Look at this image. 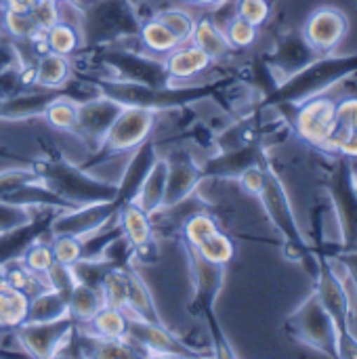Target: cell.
I'll list each match as a JSON object with an SVG mask.
<instances>
[{
	"instance_id": "cell-49",
	"label": "cell",
	"mask_w": 357,
	"mask_h": 359,
	"mask_svg": "<svg viewBox=\"0 0 357 359\" xmlns=\"http://www.w3.org/2000/svg\"><path fill=\"white\" fill-rule=\"evenodd\" d=\"M40 34H44L50 25H55L59 21V6H57V0H38L36 6L29 11Z\"/></svg>"
},
{
	"instance_id": "cell-54",
	"label": "cell",
	"mask_w": 357,
	"mask_h": 359,
	"mask_svg": "<svg viewBox=\"0 0 357 359\" xmlns=\"http://www.w3.org/2000/svg\"><path fill=\"white\" fill-rule=\"evenodd\" d=\"M185 2L187 4H194V6H219L225 0H185Z\"/></svg>"
},
{
	"instance_id": "cell-48",
	"label": "cell",
	"mask_w": 357,
	"mask_h": 359,
	"mask_svg": "<svg viewBox=\"0 0 357 359\" xmlns=\"http://www.w3.org/2000/svg\"><path fill=\"white\" fill-rule=\"evenodd\" d=\"M44 284L48 286V288H53V290H57V292H61V294H69L72 292V288H74V284H76V280H74V273H72V267H67V265H61V263H53V267L44 273Z\"/></svg>"
},
{
	"instance_id": "cell-52",
	"label": "cell",
	"mask_w": 357,
	"mask_h": 359,
	"mask_svg": "<svg viewBox=\"0 0 357 359\" xmlns=\"http://www.w3.org/2000/svg\"><path fill=\"white\" fill-rule=\"evenodd\" d=\"M326 255H332L337 257L345 267L347 271L351 273V280H353V286H356V305H353V320L357 324V248H351V250H330V248H318Z\"/></svg>"
},
{
	"instance_id": "cell-51",
	"label": "cell",
	"mask_w": 357,
	"mask_h": 359,
	"mask_svg": "<svg viewBox=\"0 0 357 359\" xmlns=\"http://www.w3.org/2000/svg\"><path fill=\"white\" fill-rule=\"evenodd\" d=\"M337 120L339 124H343L345 128L357 130V97L356 95H347L343 99L337 101Z\"/></svg>"
},
{
	"instance_id": "cell-47",
	"label": "cell",
	"mask_w": 357,
	"mask_h": 359,
	"mask_svg": "<svg viewBox=\"0 0 357 359\" xmlns=\"http://www.w3.org/2000/svg\"><path fill=\"white\" fill-rule=\"evenodd\" d=\"M40 181L36 168H11L0 172V200H4L11 191L19 189L25 183Z\"/></svg>"
},
{
	"instance_id": "cell-38",
	"label": "cell",
	"mask_w": 357,
	"mask_h": 359,
	"mask_svg": "<svg viewBox=\"0 0 357 359\" xmlns=\"http://www.w3.org/2000/svg\"><path fill=\"white\" fill-rule=\"evenodd\" d=\"M90 358H101V359H133L137 355H141L137 351V345L130 339H95L90 337Z\"/></svg>"
},
{
	"instance_id": "cell-27",
	"label": "cell",
	"mask_w": 357,
	"mask_h": 359,
	"mask_svg": "<svg viewBox=\"0 0 357 359\" xmlns=\"http://www.w3.org/2000/svg\"><path fill=\"white\" fill-rule=\"evenodd\" d=\"M72 78V63L69 57L44 50L40 59L36 61V69L32 74V84L38 88H65V84Z\"/></svg>"
},
{
	"instance_id": "cell-24",
	"label": "cell",
	"mask_w": 357,
	"mask_h": 359,
	"mask_svg": "<svg viewBox=\"0 0 357 359\" xmlns=\"http://www.w3.org/2000/svg\"><path fill=\"white\" fill-rule=\"evenodd\" d=\"M156 156L158 154H156V147H154L151 137L133 151V158H130V162H128V166H126L120 183H116L118 185V198L116 200H118L120 206L126 204V202H130V200H135V194H137L141 181L145 179L149 166L154 164Z\"/></svg>"
},
{
	"instance_id": "cell-31",
	"label": "cell",
	"mask_w": 357,
	"mask_h": 359,
	"mask_svg": "<svg viewBox=\"0 0 357 359\" xmlns=\"http://www.w3.org/2000/svg\"><path fill=\"white\" fill-rule=\"evenodd\" d=\"M67 305H69V318L76 324H88L95 318V313L103 307V297L101 290L76 282L72 292L67 294Z\"/></svg>"
},
{
	"instance_id": "cell-10",
	"label": "cell",
	"mask_w": 357,
	"mask_h": 359,
	"mask_svg": "<svg viewBox=\"0 0 357 359\" xmlns=\"http://www.w3.org/2000/svg\"><path fill=\"white\" fill-rule=\"evenodd\" d=\"M295 114L290 116L292 128L301 141L318 149L328 147L339 120H337V101L328 95H314L301 103H295Z\"/></svg>"
},
{
	"instance_id": "cell-45",
	"label": "cell",
	"mask_w": 357,
	"mask_h": 359,
	"mask_svg": "<svg viewBox=\"0 0 357 359\" xmlns=\"http://www.w3.org/2000/svg\"><path fill=\"white\" fill-rule=\"evenodd\" d=\"M38 210L42 208H25V206H17V204H8L0 200V233L29 223L38 215Z\"/></svg>"
},
{
	"instance_id": "cell-9",
	"label": "cell",
	"mask_w": 357,
	"mask_h": 359,
	"mask_svg": "<svg viewBox=\"0 0 357 359\" xmlns=\"http://www.w3.org/2000/svg\"><path fill=\"white\" fill-rule=\"evenodd\" d=\"M326 187L341 229V250L357 248V189L351 160L343 156L335 158V164L326 177Z\"/></svg>"
},
{
	"instance_id": "cell-53",
	"label": "cell",
	"mask_w": 357,
	"mask_h": 359,
	"mask_svg": "<svg viewBox=\"0 0 357 359\" xmlns=\"http://www.w3.org/2000/svg\"><path fill=\"white\" fill-rule=\"evenodd\" d=\"M38 0H2V11H15V13H29L36 6Z\"/></svg>"
},
{
	"instance_id": "cell-14",
	"label": "cell",
	"mask_w": 357,
	"mask_h": 359,
	"mask_svg": "<svg viewBox=\"0 0 357 359\" xmlns=\"http://www.w3.org/2000/svg\"><path fill=\"white\" fill-rule=\"evenodd\" d=\"M74 330L76 322L72 318H63L55 322H23L13 330V334L27 355L48 359L59 355L63 343Z\"/></svg>"
},
{
	"instance_id": "cell-43",
	"label": "cell",
	"mask_w": 357,
	"mask_h": 359,
	"mask_svg": "<svg viewBox=\"0 0 357 359\" xmlns=\"http://www.w3.org/2000/svg\"><path fill=\"white\" fill-rule=\"evenodd\" d=\"M223 32H225V36H227L231 48H236V50L250 48V46L257 42V38H259V27H255L252 23L244 21V19L238 17V15H234V17L227 21V25L223 27Z\"/></svg>"
},
{
	"instance_id": "cell-12",
	"label": "cell",
	"mask_w": 357,
	"mask_h": 359,
	"mask_svg": "<svg viewBox=\"0 0 357 359\" xmlns=\"http://www.w3.org/2000/svg\"><path fill=\"white\" fill-rule=\"evenodd\" d=\"M347 32H349L347 15L341 8L326 4V6H318L316 11L309 13V17L303 23L301 36H303L305 44L318 57H326L339 48V44L345 40Z\"/></svg>"
},
{
	"instance_id": "cell-22",
	"label": "cell",
	"mask_w": 357,
	"mask_h": 359,
	"mask_svg": "<svg viewBox=\"0 0 357 359\" xmlns=\"http://www.w3.org/2000/svg\"><path fill=\"white\" fill-rule=\"evenodd\" d=\"M162 65L168 76V82L170 80H189V78H196L202 72H206L213 65V59L202 48H198L194 42L191 44L183 42L177 48H173L168 55H164Z\"/></svg>"
},
{
	"instance_id": "cell-26",
	"label": "cell",
	"mask_w": 357,
	"mask_h": 359,
	"mask_svg": "<svg viewBox=\"0 0 357 359\" xmlns=\"http://www.w3.org/2000/svg\"><path fill=\"white\" fill-rule=\"evenodd\" d=\"M124 280H126V316L162 324L156 303H154V297H151L147 284L143 282V278L135 269L124 267Z\"/></svg>"
},
{
	"instance_id": "cell-34",
	"label": "cell",
	"mask_w": 357,
	"mask_h": 359,
	"mask_svg": "<svg viewBox=\"0 0 357 359\" xmlns=\"http://www.w3.org/2000/svg\"><path fill=\"white\" fill-rule=\"evenodd\" d=\"M44 48L63 57H72L82 46V32L65 21H57L44 34Z\"/></svg>"
},
{
	"instance_id": "cell-2",
	"label": "cell",
	"mask_w": 357,
	"mask_h": 359,
	"mask_svg": "<svg viewBox=\"0 0 357 359\" xmlns=\"http://www.w3.org/2000/svg\"><path fill=\"white\" fill-rule=\"evenodd\" d=\"M88 82L105 97L118 101L120 105H135V107H147L154 111L168 109V107H181L187 103H194L210 88L206 86H189V88H170L168 84H143V82H133V80H122V78H109V80H99V78H88Z\"/></svg>"
},
{
	"instance_id": "cell-15",
	"label": "cell",
	"mask_w": 357,
	"mask_h": 359,
	"mask_svg": "<svg viewBox=\"0 0 357 359\" xmlns=\"http://www.w3.org/2000/svg\"><path fill=\"white\" fill-rule=\"evenodd\" d=\"M137 347L143 349L145 355H162V358H196V353L189 345L179 341L164 324L147 322L141 318L128 316V334Z\"/></svg>"
},
{
	"instance_id": "cell-28",
	"label": "cell",
	"mask_w": 357,
	"mask_h": 359,
	"mask_svg": "<svg viewBox=\"0 0 357 359\" xmlns=\"http://www.w3.org/2000/svg\"><path fill=\"white\" fill-rule=\"evenodd\" d=\"M63 318H69V305L65 294L53 288H42L29 297L25 322H55Z\"/></svg>"
},
{
	"instance_id": "cell-4",
	"label": "cell",
	"mask_w": 357,
	"mask_h": 359,
	"mask_svg": "<svg viewBox=\"0 0 357 359\" xmlns=\"http://www.w3.org/2000/svg\"><path fill=\"white\" fill-rule=\"evenodd\" d=\"M316 276H318V286L316 292L324 305V309L328 311L335 328H337V337H339V358L343 359H357V339L351 332V320H353V305H351V297L345 290L343 282L339 280V276L332 269L330 259L322 252L316 250Z\"/></svg>"
},
{
	"instance_id": "cell-32",
	"label": "cell",
	"mask_w": 357,
	"mask_h": 359,
	"mask_svg": "<svg viewBox=\"0 0 357 359\" xmlns=\"http://www.w3.org/2000/svg\"><path fill=\"white\" fill-rule=\"evenodd\" d=\"M90 337L95 339H126L128 334V316L118 307L103 305L95 318L88 322Z\"/></svg>"
},
{
	"instance_id": "cell-50",
	"label": "cell",
	"mask_w": 357,
	"mask_h": 359,
	"mask_svg": "<svg viewBox=\"0 0 357 359\" xmlns=\"http://www.w3.org/2000/svg\"><path fill=\"white\" fill-rule=\"evenodd\" d=\"M265 158H267V156L263 154L261 160H259V164L246 168V170L238 177L240 187H242L246 194H250V196H259V191H261V187H263V181H265Z\"/></svg>"
},
{
	"instance_id": "cell-3",
	"label": "cell",
	"mask_w": 357,
	"mask_h": 359,
	"mask_svg": "<svg viewBox=\"0 0 357 359\" xmlns=\"http://www.w3.org/2000/svg\"><path fill=\"white\" fill-rule=\"evenodd\" d=\"M36 172L42 185H46L50 191H55L59 198H63L74 206L90 204V202H107L118 198L116 183L95 179L86 175L84 168L74 166L72 162L65 160L44 162L36 168Z\"/></svg>"
},
{
	"instance_id": "cell-55",
	"label": "cell",
	"mask_w": 357,
	"mask_h": 359,
	"mask_svg": "<svg viewBox=\"0 0 357 359\" xmlns=\"http://www.w3.org/2000/svg\"><path fill=\"white\" fill-rule=\"evenodd\" d=\"M356 189H357V175H356Z\"/></svg>"
},
{
	"instance_id": "cell-19",
	"label": "cell",
	"mask_w": 357,
	"mask_h": 359,
	"mask_svg": "<svg viewBox=\"0 0 357 359\" xmlns=\"http://www.w3.org/2000/svg\"><path fill=\"white\" fill-rule=\"evenodd\" d=\"M107 65H112L118 72V78L122 80H133V82H143V84H168V76L164 72L162 61L154 63L147 57H139L133 53H120V50H107L101 55Z\"/></svg>"
},
{
	"instance_id": "cell-46",
	"label": "cell",
	"mask_w": 357,
	"mask_h": 359,
	"mask_svg": "<svg viewBox=\"0 0 357 359\" xmlns=\"http://www.w3.org/2000/svg\"><path fill=\"white\" fill-rule=\"evenodd\" d=\"M236 15L252 23L255 27H261L271 17V2L269 0H238Z\"/></svg>"
},
{
	"instance_id": "cell-36",
	"label": "cell",
	"mask_w": 357,
	"mask_h": 359,
	"mask_svg": "<svg viewBox=\"0 0 357 359\" xmlns=\"http://www.w3.org/2000/svg\"><path fill=\"white\" fill-rule=\"evenodd\" d=\"M219 229H221L219 223L206 210H200V212L189 215L181 223V227H179V231L183 236V242H185V248H198L206 238H210Z\"/></svg>"
},
{
	"instance_id": "cell-29",
	"label": "cell",
	"mask_w": 357,
	"mask_h": 359,
	"mask_svg": "<svg viewBox=\"0 0 357 359\" xmlns=\"http://www.w3.org/2000/svg\"><path fill=\"white\" fill-rule=\"evenodd\" d=\"M29 294L0 278V330H15L27 320Z\"/></svg>"
},
{
	"instance_id": "cell-41",
	"label": "cell",
	"mask_w": 357,
	"mask_h": 359,
	"mask_svg": "<svg viewBox=\"0 0 357 359\" xmlns=\"http://www.w3.org/2000/svg\"><path fill=\"white\" fill-rule=\"evenodd\" d=\"M177 38L179 42H189L191 40V34H194V27H196V19L189 11H183V8H164L156 15Z\"/></svg>"
},
{
	"instance_id": "cell-23",
	"label": "cell",
	"mask_w": 357,
	"mask_h": 359,
	"mask_svg": "<svg viewBox=\"0 0 357 359\" xmlns=\"http://www.w3.org/2000/svg\"><path fill=\"white\" fill-rule=\"evenodd\" d=\"M118 223L122 229V238L128 242L130 250L141 252L151 246L154 240V219L145 212L137 202H126L118 210Z\"/></svg>"
},
{
	"instance_id": "cell-16",
	"label": "cell",
	"mask_w": 357,
	"mask_h": 359,
	"mask_svg": "<svg viewBox=\"0 0 357 359\" xmlns=\"http://www.w3.org/2000/svg\"><path fill=\"white\" fill-rule=\"evenodd\" d=\"M122 107L124 105H120L118 101H114V99H109V97H105L101 93L97 97H90V99L78 103L76 135H80L93 147H99L105 133L114 124L116 116L122 111Z\"/></svg>"
},
{
	"instance_id": "cell-44",
	"label": "cell",
	"mask_w": 357,
	"mask_h": 359,
	"mask_svg": "<svg viewBox=\"0 0 357 359\" xmlns=\"http://www.w3.org/2000/svg\"><path fill=\"white\" fill-rule=\"evenodd\" d=\"M50 250L57 263L72 267L74 263H78L82 259V240L76 236H50Z\"/></svg>"
},
{
	"instance_id": "cell-40",
	"label": "cell",
	"mask_w": 357,
	"mask_h": 359,
	"mask_svg": "<svg viewBox=\"0 0 357 359\" xmlns=\"http://www.w3.org/2000/svg\"><path fill=\"white\" fill-rule=\"evenodd\" d=\"M0 23L8 36L15 40H34L40 29L32 17V13H15V11H2L0 13Z\"/></svg>"
},
{
	"instance_id": "cell-11",
	"label": "cell",
	"mask_w": 357,
	"mask_h": 359,
	"mask_svg": "<svg viewBox=\"0 0 357 359\" xmlns=\"http://www.w3.org/2000/svg\"><path fill=\"white\" fill-rule=\"evenodd\" d=\"M156 124V111L147 107L124 105L122 111L116 116L114 124L105 133L99 149L103 154H124L135 151L141 143L151 137Z\"/></svg>"
},
{
	"instance_id": "cell-42",
	"label": "cell",
	"mask_w": 357,
	"mask_h": 359,
	"mask_svg": "<svg viewBox=\"0 0 357 359\" xmlns=\"http://www.w3.org/2000/svg\"><path fill=\"white\" fill-rule=\"evenodd\" d=\"M101 297H103V305L109 307H118L122 311H126V280H124V267H116L112 269L103 284H101Z\"/></svg>"
},
{
	"instance_id": "cell-20",
	"label": "cell",
	"mask_w": 357,
	"mask_h": 359,
	"mask_svg": "<svg viewBox=\"0 0 357 359\" xmlns=\"http://www.w3.org/2000/svg\"><path fill=\"white\" fill-rule=\"evenodd\" d=\"M263 147L252 141L240 147H231V149H223V154H219L217 158H210L206 164H202V177H229V179H238L246 168L259 164L261 156H263Z\"/></svg>"
},
{
	"instance_id": "cell-39",
	"label": "cell",
	"mask_w": 357,
	"mask_h": 359,
	"mask_svg": "<svg viewBox=\"0 0 357 359\" xmlns=\"http://www.w3.org/2000/svg\"><path fill=\"white\" fill-rule=\"evenodd\" d=\"M19 263L36 278H44V273L53 267L55 263V257H53V250H50V244L48 242H42V240H36L34 244H29L23 255L19 257Z\"/></svg>"
},
{
	"instance_id": "cell-6",
	"label": "cell",
	"mask_w": 357,
	"mask_h": 359,
	"mask_svg": "<svg viewBox=\"0 0 357 359\" xmlns=\"http://www.w3.org/2000/svg\"><path fill=\"white\" fill-rule=\"evenodd\" d=\"M82 13V44H107L116 38L139 34L141 27L128 0H88Z\"/></svg>"
},
{
	"instance_id": "cell-8",
	"label": "cell",
	"mask_w": 357,
	"mask_h": 359,
	"mask_svg": "<svg viewBox=\"0 0 357 359\" xmlns=\"http://www.w3.org/2000/svg\"><path fill=\"white\" fill-rule=\"evenodd\" d=\"M286 328L297 341L305 343L307 347H311L328 358H339L337 328H335L328 311L324 309L318 292L309 294L303 301V305L288 318Z\"/></svg>"
},
{
	"instance_id": "cell-33",
	"label": "cell",
	"mask_w": 357,
	"mask_h": 359,
	"mask_svg": "<svg viewBox=\"0 0 357 359\" xmlns=\"http://www.w3.org/2000/svg\"><path fill=\"white\" fill-rule=\"evenodd\" d=\"M139 38L143 42V46L151 53V55H168L173 48H177L181 42L179 38L158 19V17H151L147 21L141 23L139 27Z\"/></svg>"
},
{
	"instance_id": "cell-5",
	"label": "cell",
	"mask_w": 357,
	"mask_h": 359,
	"mask_svg": "<svg viewBox=\"0 0 357 359\" xmlns=\"http://www.w3.org/2000/svg\"><path fill=\"white\" fill-rule=\"evenodd\" d=\"M257 198L261 200L274 227L282 233L284 244L290 250V257L305 261L309 267H311V263L316 265V252H314V248L307 246V242L299 229L297 217L292 212V204L286 194V187L280 181V177L276 175V170L271 168L267 158H265V181H263V187Z\"/></svg>"
},
{
	"instance_id": "cell-18",
	"label": "cell",
	"mask_w": 357,
	"mask_h": 359,
	"mask_svg": "<svg viewBox=\"0 0 357 359\" xmlns=\"http://www.w3.org/2000/svg\"><path fill=\"white\" fill-rule=\"evenodd\" d=\"M55 212H57L55 208H42L29 223L0 233V267L11 261H17L29 244L46 236Z\"/></svg>"
},
{
	"instance_id": "cell-13",
	"label": "cell",
	"mask_w": 357,
	"mask_h": 359,
	"mask_svg": "<svg viewBox=\"0 0 357 359\" xmlns=\"http://www.w3.org/2000/svg\"><path fill=\"white\" fill-rule=\"evenodd\" d=\"M120 204L118 200H107V202H90V204H80L69 210H57L50 219L48 225V236H76L84 238L103 225H107L112 219L118 217Z\"/></svg>"
},
{
	"instance_id": "cell-17",
	"label": "cell",
	"mask_w": 357,
	"mask_h": 359,
	"mask_svg": "<svg viewBox=\"0 0 357 359\" xmlns=\"http://www.w3.org/2000/svg\"><path fill=\"white\" fill-rule=\"evenodd\" d=\"M166 162H168V175H166V191H164L162 208L179 204L181 200L189 198L198 189L200 181L204 179L202 166L191 158L187 149L181 147L173 149L166 156Z\"/></svg>"
},
{
	"instance_id": "cell-30",
	"label": "cell",
	"mask_w": 357,
	"mask_h": 359,
	"mask_svg": "<svg viewBox=\"0 0 357 359\" xmlns=\"http://www.w3.org/2000/svg\"><path fill=\"white\" fill-rule=\"evenodd\" d=\"M198 48H202L213 61L217 59H223L227 57L234 48L223 32V27L208 19V17H202V19H196V27H194V34H191V40Z\"/></svg>"
},
{
	"instance_id": "cell-25",
	"label": "cell",
	"mask_w": 357,
	"mask_h": 359,
	"mask_svg": "<svg viewBox=\"0 0 357 359\" xmlns=\"http://www.w3.org/2000/svg\"><path fill=\"white\" fill-rule=\"evenodd\" d=\"M166 175H168V162H166V158L156 156V160L149 166L145 179L141 181V185H139L133 202H137L149 215H154L156 210H160L162 208V202H164V191H166Z\"/></svg>"
},
{
	"instance_id": "cell-7",
	"label": "cell",
	"mask_w": 357,
	"mask_h": 359,
	"mask_svg": "<svg viewBox=\"0 0 357 359\" xmlns=\"http://www.w3.org/2000/svg\"><path fill=\"white\" fill-rule=\"evenodd\" d=\"M185 250H187V259H189V267H191V276H194V286H196V297H194L191 309L206 318V322L210 326V337H213V345L217 349V355L231 358L234 351L229 349V343L225 341V337H223V332H221V328L213 316L217 297L223 288L225 267L208 263L194 248H185Z\"/></svg>"
},
{
	"instance_id": "cell-1",
	"label": "cell",
	"mask_w": 357,
	"mask_h": 359,
	"mask_svg": "<svg viewBox=\"0 0 357 359\" xmlns=\"http://www.w3.org/2000/svg\"><path fill=\"white\" fill-rule=\"evenodd\" d=\"M353 74H357V55L316 57L309 63H305L303 67H299L297 72H292L290 76H286V80L267 95L265 105L280 107V105L301 103L314 95L328 90L330 86H335L337 82H341Z\"/></svg>"
},
{
	"instance_id": "cell-21",
	"label": "cell",
	"mask_w": 357,
	"mask_h": 359,
	"mask_svg": "<svg viewBox=\"0 0 357 359\" xmlns=\"http://www.w3.org/2000/svg\"><path fill=\"white\" fill-rule=\"evenodd\" d=\"M61 95V88H38L34 90H19L0 99V118L2 120H25L32 116H42L46 105Z\"/></svg>"
},
{
	"instance_id": "cell-35",
	"label": "cell",
	"mask_w": 357,
	"mask_h": 359,
	"mask_svg": "<svg viewBox=\"0 0 357 359\" xmlns=\"http://www.w3.org/2000/svg\"><path fill=\"white\" fill-rule=\"evenodd\" d=\"M42 116L46 118V122L53 128L76 135V126H78V103L74 99H69V95L55 97L46 105V109H44Z\"/></svg>"
},
{
	"instance_id": "cell-37",
	"label": "cell",
	"mask_w": 357,
	"mask_h": 359,
	"mask_svg": "<svg viewBox=\"0 0 357 359\" xmlns=\"http://www.w3.org/2000/svg\"><path fill=\"white\" fill-rule=\"evenodd\" d=\"M202 259H206L208 263H215V265H223L227 267L234 257H236V244L234 240L223 233L221 229L217 233H213L210 238H206L198 248H194Z\"/></svg>"
}]
</instances>
